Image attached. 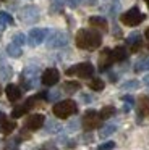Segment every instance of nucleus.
Instances as JSON below:
<instances>
[{
    "instance_id": "1",
    "label": "nucleus",
    "mask_w": 149,
    "mask_h": 150,
    "mask_svg": "<svg viewBox=\"0 0 149 150\" xmlns=\"http://www.w3.org/2000/svg\"><path fill=\"white\" fill-rule=\"evenodd\" d=\"M78 49L83 50H96L102 45V36L96 29H80L74 37Z\"/></svg>"
},
{
    "instance_id": "2",
    "label": "nucleus",
    "mask_w": 149,
    "mask_h": 150,
    "mask_svg": "<svg viewBox=\"0 0 149 150\" xmlns=\"http://www.w3.org/2000/svg\"><path fill=\"white\" fill-rule=\"evenodd\" d=\"M39 66L36 65H29L23 69L21 78H19V84H21V89L24 91H29V89H34L36 86L39 84Z\"/></svg>"
},
{
    "instance_id": "3",
    "label": "nucleus",
    "mask_w": 149,
    "mask_h": 150,
    "mask_svg": "<svg viewBox=\"0 0 149 150\" xmlns=\"http://www.w3.org/2000/svg\"><path fill=\"white\" fill-rule=\"evenodd\" d=\"M52 111L57 118L60 120H67L70 118L71 115H76L78 113V105L74 100H62V102H57V103L52 107Z\"/></svg>"
},
{
    "instance_id": "4",
    "label": "nucleus",
    "mask_w": 149,
    "mask_h": 150,
    "mask_svg": "<svg viewBox=\"0 0 149 150\" xmlns=\"http://www.w3.org/2000/svg\"><path fill=\"white\" fill-rule=\"evenodd\" d=\"M65 74L67 76H78L81 79H89L94 74V66L89 62H83V63H78V65H73L71 68H68L65 71Z\"/></svg>"
},
{
    "instance_id": "5",
    "label": "nucleus",
    "mask_w": 149,
    "mask_h": 150,
    "mask_svg": "<svg viewBox=\"0 0 149 150\" xmlns=\"http://www.w3.org/2000/svg\"><path fill=\"white\" fill-rule=\"evenodd\" d=\"M144 18H146L144 13H141L138 7H133V8H130L128 11L120 15V21H122L125 26H138V24H141L143 21H144Z\"/></svg>"
},
{
    "instance_id": "6",
    "label": "nucleus",
    "mask_w": 149,
    "mask_h": 150,
    "mask_svg": "<svg viewBox=\"0 0 149 150\" xmlns=\"http://www.w3.org/2000/svg\"><path fill=\"white\" fill-rule=\"evenodd\" d=\"M68 42H70V36L65 31H52L50 36L45 39L49 49H62V47L68 45Z\"/></svg>"
},
{
    "instance_id": "7",
    "label": "nucleus",
    "mask_w": 149,
    "mask_h": 150,
    "mask_svg": "<svg viewBox=\"0 0 149 150\" xmlns=\"http://www.w3.org/2000/svg\"><path fill=\"white\" fill-rule=\"evenodd\" d=\"M19 20L24 24H36L39 21V8L36 5H26L19 10Z\"/></svg>"
},
{
    "instance_id": "8",
    "label": "nucleus",
    "mask_w": 149,
    "mask_h": 150,
    "mask_svg": "<svg viewBox=\"0 0 149 150\" xmlns=\"http://www.w3.org/2000/svg\"><path fill=\"white\" fill-rule=\"evenodd\" d=\"M102 120H100V115L97 113L96 110H87L86 113L83 115V120H81V124H83L84 131H92L96 127L100 126Z\"/></svg>"
},
{
    "instance_id": "9",
    "label": "nucleus",
    "mask_w": 149,
    "mask_h": 150,
    "mask_svg": "<svg viewBox=\"0 0 149 150\" xmlns=\"http://www.w3.org/2000/svg\"><path fill=\"white\" fill-rule=\"evenodd\" d=\"M47 34H49V31H47V29H41V28H32V29L29 31L28 37H26V42H28L29 45L36 47V45L42 44L45 39H47Z\"/></svg>"
},
{
    "instance_id": "10",
    "label": "nucleus",
    "mask_w": 149,
    "mask_h": 150,
    "mask_svg": "<svg viewBox=\"0 0 149 150\" xmlns=\"http://www.w3.org/2000/svg\"><path fill=\"white\" fill-rule=\"evenodd\" d=\"M113 57H112V50L110 49H104L102 52H100L99 55V60H97V68H99V71H109L110 66L113 65Z\"/></svg>"
},
{
    "instance_id": "11",
    "label": "nucleus",
    "mask_w": 149,
    "mask_h": 150,
    "mask_svg": "<svg viewBox=\"0 0 149 150\" xmlns=\"http://www.w3.org/2000/svg\"><path fill=\"white\" fill-rule=\"evenodd\" d=\"M45 124V116L41 113H34V115H29L24 121V127L29 131H37L41 129L42 126Z\"/></svg>"
},
{
    "instance_id": "12",
    "label": "nucleus",
    "mask_w": 149,
    "mask_h": 150,
    "mask_svg": "<svg viewBox=\"0 0 149 150\" xmlns=\"http://www.w3.org/2000/svg\"><path fill=\"white\" fill-rule=\"evenodd\" d=\"M60 79V73L57 68H47L44 73L41 74V82L44 86H55Z\"/></svg>"
},
{
    "instance_id": "13",
    "label": "nucleus",
    "mask_w": 149,
    "mask_h": 150,
    "mask_svg": "<svg viewBox=\"0 0 149 150\" xmlns=\"http://www.w3.org/2000/svg\"><path fill=\"white\" fill-rule=\"evenodd\" d=\"M89 26H91V29H96L97 33H107L109 31V23L102 16H91Z\"/></svg>"
},
{
    "instance_id": "14",
    "label": "nucleus",
    "mask_w": 149,
    "mask_h": 150,
    "mask_svg": "<svg viewBox=\"0 0 149 150\" xmlns=\"http://www.w3.org/2000/svg\"><path fill=\"white\" fill-rule=\"evenodd\" d=\"M126 44L130 45V50H131L133 53L139 52L143 47V37L139 33H131L128 37H126Z\"/></svg>"
},
{
    "instance_id": "15",
    "label": "nucleus",
    "mask_w": 149,
    "mask_h": 150,
    "mask_svg": "<svg viewBox=\"0 0 149 150\" xmlns=\"http://www.w3.org/2000/svg\"><path fill=\"white\" fill-rule=\"evenodd\" d=\"M5 94H6V98H8L10 102H18L23 95V91H21V87L16 86V84H8L5 87Z\"/></svg>"
},
{
    "instance_id": "16",
    "label": "nucleus",
    "mask_w": 149,
    "mask_h": 150,
    "mask_svg": "<svg viewBox=\"0 0 149 150\" xmlns=\"http://www.w3.org/2000/svg\"><path fill=\"white\" fill-rule=\"evenodd\" d=\"M11 76H13L11 66H10L8 63L3 60V57L0 55V79H3V81H8Z\"/></svg>"
},
{
    "instance_id": "17",
    "label": "nucleus",
    "mask_w": 149,
    "mask_h": 150,
    "mask_svg": "<svg viewBox=\"0 0 149 150\" xmlns=\"http://www.w3.org/2000/svg\"><path fill=\"white\" fill-rule=\"evenodd\" d=\"M139 116H149V95H141L138 98Z\"/></svg>"
},
{
    "instance_id": "18",
    "label": "nucleus",
    "mask_w": 149,
    "mask_h": 150,
    "mask_svg": "<svg viewBox=\"0 0 149 150\" xmlns=\"http://www.w3.org/2000/svg\"><path fill=\"white\" fill-rule=\"evenodd\" d=\"M112 57H113V62H125L128 58V50H126V47L118 45L112 50Z\"/></svg>"
},
{
    "instance_id": "19",
    "label": "nucleus",
    "mask_w": 149,
    "mask_h": 150,
    "mask_svg": "<svg viewBox=\"0 0 149 150\" xmlns=\"http://www.w3.org/2000/svg\"><path fill=\"white\" fill-rule=\"evenodd\" d=\"M5 52H6V55H8V57H11V58H19V57L23 55L21 47H19V45H16V44H13V42L6 45Z\"/></svg>"
},
{
    "instance_id": "20",
    "label": "nucleus",
    "mask_w": 149,
    "mask_h": 150,
    "mask_svg": "<svg viewBox=\"0 0 149 150\" xmlns=\"http://www.w3.org/2000/svg\"><path fill=\"white\" fill-rule=\"evenodd\" d=\"M136 73H143V71H148L149 69V57H141L139 60H136L135 66H133Z\"/></svg>"
},
{
    "instance_id": "21",
    "label": "nucleus",
    "mask_w": 149,
    "mask_h": 150,
    "mask_svg": "<svg viewBox=\"0 0 149 150\" xmlns=\"http://www.w3.org/2000/svg\"><path fill=\"white\" fill-rule=\"evenodd\" d=\"M81 89V84L76 81H67L63 86H62V91L65 92V94H74V92H78Z\"/></svg>"
},
{
    "instance_id": "22",
    "label": "nucleus",
    "mask_w": 149,
    "mask_h": 150,
    "mask_svg": "<svg viewBox=\"0 0 149 150\" xmlns=\"http://www.w3.org/2000/svg\"><path fill=\"white\" fill-rule=\"evenodd\" d=\"M16 129V123L13 120H6L5 123H2L0 124V131H2L5 136H8V134H11L13 131Z\"/></svg>"
},
{
    "instance_id": "23",
    "label": "nucleus",
    "mask_w": 149,
    "mask_h": 150,
    "mask_svg": "<svg viewBox=\"0 0 149 150\" xmlns=\"http://www.w3.org/2000/svg\"><path fill=\"white\" fill-rule=\"evenodd\" d=\"M89 89L91 91H96V92H100V91H104V87H105V82L102 81L100 78H92L89 81Z\"/></svg>"
},
{
    "instance_id": "24",
    "label": "nucleus",
    "mask_w": 149,
    "mask_h": 150,
    "mask_svg": "<svg viewBox=\"0 0 149 150\" xmlns=\"http://www.w3.org/2000/svg\"><path fill=\"white\" fill-rule=\"evenodd\" d=\"M115 131H117V126H115V124H105V126L100 127V131H99V137L105 139V137L112 136V134L115 132Z\"/></svg>"
},
{
    "instance_id": "25",
    "label": "nucleus",
    "mask_w": 149,
    "mask_h": 150,
    "mask_svg": "<svg viewBox=\"0 0 149 150\" xmlns=\"http://www.w3.org/2000/svg\"><path fill=\"white\" fill-rule=\"evenodd\" d=\"M45 131L50 134H55V132H60L62 131V126L55 120H49V121H45Z\"/></svg>"
},
{
    "instance_id": "26",
    "label": "nucleus",
    "mask_w": 149,
    "mask_h": 150,
    "mask_svg": "<svg viewBox=\"0 0 149 150\" xmlns=\"http://www.w3.org/2000/svg\"><path fill=\"white\" fill-rule=\"evenodd\" d=\"M115 107H112V105H107V107H104L102 110L99 111L100 115V120H109V118H112L113 115H115Z\"/></svg>"
},
{
    "instance_id": "27",
    "label": "nucleus",
    "mask_w": 149,
    "mask_h": 150,
    "mask_svg": "<svg viewBox=\"0 0 149 150\" xmlns=\"http://www.w3.org/2000/svg\"><path fill=\"white\" fill-rule=\"evenodd\" d=\"M138 87H139V81H136V79H130V81H126L122 84L123 91H135V89H138Z\"/></svg>"
},
{
    "instance_id": "28",
    "label": "nucleus",
    "mask_w": 149,
    "mask_h": 150,
    "mask_svg": "<svg viewBox=\"0 0 149 150\" xmlns=\"http://www.w3.org/2000/svg\"><path fill=\"white\" fill-rule=\"evenodd\" d=\"M19 137H16V139H10L6 140L5 144V150H18V145H19Z\"/></svg>"
},
{
    "instance_id": "29",
    "label": "nucleus",
    "mask_w": 149,
    "mask_h": 150,
    "mask_svg": "<svg viewBox=\"0 0 149 150\" xmlns=\"http://www.w3.org/2000/svg\"><path fill=\"white\" fill-rule=\"evenodd\" d=\"M13 44H16V45H19L21 47L23 44H26V36L23 33H16V34H13Z\"/></svg>"
},
{
    "instance_id": "30",
    "label": "nucleus",
    "mask_w": 149,
    "mask_h": 150,
    "mask_svg": "<svg viewBox=\"0 0 149 150\" xmlns=\"http://www.w3.org/2000/svg\"><path fill=\"white\" fill-rule=\"evenodd\" d=\"M60 95H62L60 91H50V92H47V100L55 102V100H58V98H60Z\"/></svg>"
},
{
    "instance_id": "31",
    "label": "nucleus",
    "mask_w": 149,
    "mask_h": 150,
    "mask_svg": "<svg viewBox=\"0 0 149 150\" xmlns=\"http://www.w3.org/2000/svg\"><path fill=\"white\" fill-rule=\"evenodd\" d=\"M115 147V142L113 140H109V142H104L100 145H97V150H112Z\"/></svg>"
},
{
    "instance_id": "32",
    "label": "nucleus",
    "mask_w": 149,
    "mask_h": 150,
    "mask_svg": "<svg viewBox=\"0 0 149 150\" xmlns=\"http://www.w3.org/2000/svg\"><path fill=\"white\" fill-rule=\"evenodd\" d=\"M0 16H2L3 20L6 21V24H15V20H13V16H10V13H6V11H0Z\"/></svg>"
},
{
    "instance_id": "33",
    "label": "nucleus",
    "mask_w": 149,
    "mask_h": 150,
    "mask_svg": "<svg viewBox=\"0 0 149 150\" xmlns=\"http://www.w3.org/2000/svg\"><path fill=\"white\" fill-rule=\"evenodd\" d=\"M122 100L126 102V105H130V107H133V105H135V98H133L131 95H123Z\"/></svg>"
},
{
    "instance_id": "34",
    "label": "nucleus",
    "mask_w": 149,
    "mask_h": 150,
    "mask_svg": "<svg viewBox=\"0 0 149 150\" xmlns=\"http://www.w3.org/2000/svg\"><path fill=\"white\" fill-rule=\"evenodd\" d=\"M81 2H84V0H68V5H70V7H78Z\"/></svg>"
},
{
    "instance_id": "35",
    "label": "nucleus",
    "mask_w": 149,
    "mask_h": 150,
    "mask_svg": "<svg viewBox=\"0 0 149 150\" xmlns=\"http://www.w3.org/2000/svg\"><path fill=\"white\" fill-rule=\"evenodd\" d=\"M5 28H6V21L0 16V33H3V31H5Z\"/></svg>"
},
{
    "instance_id": "36",
    "label": "nucleus",
    "mask_w": 149,
    "mask_h": 150,
    "mask_svg": "<svg viewBox=\"0 0 149 150\" xmlns=\"http://www.w3.org/2000/svg\"><path fill=\"white\" fill-rule=\"evenodd\" d=\"M76 126H78V121H73L71 124H68V129H70V131H74V129H76Z\"/></svg>"
},
{
    "instance_id": "37",
    "label": "nucleus",
    "mask_w": 149,
    "mask_h": 150,
    "mask_svg": "<svg viewBox=\"0 0 149 150\" xmlns=\"http://www.w3.org/2000/svg\"><path fill=\"white\" fill-rule=\"evenodd\" d=\"M6 120H8V118H6V115H5V113H2V111H0V124H2V123H5Z\"/></svg>"
},
{
    "instance_id": "38",
    "label": "nucleus",
    "mask_w": 149,
    "mask_h": 150,
    "mask_svg": "<svg viewBox=\"0 0 149 150\" xmlns=\"http://www.w3.org/2000/svg\"><path fill=\"white\" fill-rule=\"evenodd\" d=\"M109 78H110V81H112V82L117 81V74H115V73H109Z\"/></svg>"
},
{
    "instance_id": "39",
    "label": "nucleus",
    "mask_w": 149,
    "mask_h": 150,
    "mask_svg": "<svg viewBox=\"0 0 149 150\" xmlns=\"http://www.w3.org/2000/svg\"><path fill=\"white\" fill-rule=\"evenodd\" d=\"M81 98H83V100H84V102H87V103H89V102H91V100H92V98H91V97H89V95H81Z\"/></svg>"
},
{
    "instance_id": "40",
    "label": "nucleus",
    "mask_w": 149,
    "mask_h": 150,
    "mask_svg": "<svg viewBox=\"0 0 149 150\" xmlns=\"http://www.w3.org/2000/svg\"><path fill=\"white\" fill-rule=\"evenodd\" d=\"M113 34H115V36H122V33H120V29H118V28H115V29H113Z\"/></svg>"
},
{
    "instance_id": "41",
    "label": "nucleus",
    "mask_w": 149,
    "mask_h": 150,
    "mask_svg": "<svg viewBox=\"0 0 149 150\" xmlns=\"http://www.w3.org/2000/svg\"><path fill=\"white\" fill-rule=\"evenodd\" d=\"M144 37H146V40L149 42V26H148V29H146V33H144Z\"/></svg>"
},
{
    "instance_id": "42",
    "label": "nucleus",
    "mask_w": 149,
    "mask_h": 150,
    "mask_svg": "<svg viewBox=\"0 0 149 150\" xmlns=\"http://www.w3.org/2000/svg\"><path fill=\"white\" fill-rule=\"evenodd\" d=\"M143 81H144V84H148V86H149V74H148V76H144V79H143Z\"/></svg>"
},
{
    "instance_id": "43",
    "label": "nucleus",
    "mask_w": 149,
    "mask_h": 150,
    "mask_svg": "<svg viewBox=\"0 0 149 150\" xmlns=\"http://www.w3.org/2000/svg\"><path fill=\"white\" fill-rule=\"evenodd\" d=\"M144 2H146V5H148V8H149V0H144Z\"/></svg>"
},
{
    "instance_id": "44",
    "label": "nucleus",
    "mask_w": 149,
    "mask_h": 150,
    "mask_svg": "<svg viewBox=\"0 0 149 150\" xmlns=\"http://www.w3.org/2000/svg\"><path fill=\"white\" fill-rule=\"evenodd\" d=\"M2 92H3V91H2V86H0V95H2Z\"/></svg>"
}]
</instances>
